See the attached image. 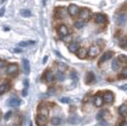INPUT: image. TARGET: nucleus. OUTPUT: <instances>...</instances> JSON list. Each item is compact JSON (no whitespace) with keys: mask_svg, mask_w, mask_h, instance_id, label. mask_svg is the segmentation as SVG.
Instances as JSON below:
<instances>
[{"mask_svg":"<svg viewBox=\"0 0 127 126\" xmlns=\"http://www.w3.org/2000/svg\"><path fill=\"white\" fill-rule=\"evenodd\" d=\"M80 8L77 5H74V4H70L68 6V9H67V12L70 16H76L77 14L80 13Z\"/></svg>","mask_w":127,"mask_h":126,"instance_id":"obj_1","label":"nucleus"},{"mask_svg":"<svg viewBox=\"0 0 127 126\" xmlns=\"http://www.w3.org/2000/svg\"><path fill=\"white\" fill-rule=\"evenodd\" d=\"M57 32L58 34L61 37H65L67 36L69 34V31H68V28L65 26V25H60V26L57 28Z\"/></svg>","mask_w":127,"mask_h":126,"instance_id":"obj_2","label":"nucleus"},{"mask_svg":"<svg viewBox=\"0 0 127 126\" xmlns=\"http://www.w3.org/2000/svg\"><path fill=\"white\" fill-rule=\"evenodd\" d=\"M101 52V47L99 46H92V47H89L88 49V55L90 57H96L97 55H99Z\"/></svg>","mask_w":127,"mask_h":126,"instance_id":"obj_3","label":"nucleus"},{"mask_svg":"<svg viewBox=\"0 0 127 126\" xmlns=\"http://www.w3.org/2000/svg\"><path fill=\"white\" fill-rule=\"evenodd\" d=\"M93 17H94V21L97 24H104L106 22V16L102 13H95Z\"/></svg>","mask_w":127,"mask_h":126,"instance_id":"obj_4","label":"nucleus"},{"mask_svg":"<svg viewBox=\"0 0 127 126\" xmlns=\"http://www.w3.org/2000/svg\"><path fill=\"white\" fill-rule=\"evenodd\" d=\"M67 11H65L64 8H58L57 10H56V14L55 16L58 18V19H64L66 15H67Z\"/></svg>","mask_w":127,"mask_h":126,"instance_id":"obj_5","label":"nucleus"},{"mask_svg":"<svg viewBox=\"0 0 127 126\" xmlns=\"http://www.w3.org/2000/svg\"><path fill=\"white\" fill-rule=\"evenodd\" d=\"M127 22V16L124 13H120L117 17V23L119 26H125Z\"/></svg>","mask_w":127,"mask_h":126,"instance_id":"obj_6","label":"nucleus"},{"mask_svg":"<svg viewBox=\"0 0 127 126\" xmlns=\"http://www.w3.org/2000/svg\"><path fill=\"white\" fill-rule=\"evenodd\" d=\"M18 71V65L16 63H11L8 65L7 67V73L9 75H13V74H16Z\"/></svg>","mask_w":127,"mask_h":126,"instance_id":"obj_7","label":"nucleus"},{"mask_svg":"<svg viewBox=\"0 0 127 126\" xmlns=\"http://www.w3.org/2000/svg\"><path fill=\"white\" fill-rule=\"evenodd\" d=\"M80 18L82 19V20H88L90 17V11L88 9H82L81 11H80Z\"/></svg>","mask_w":127,"mask_h":126,"instance_id":"obj_8","label":"nucleus"},{"mask_svg":"<svg viewBox=\"0 0 127 126\" xmlns=\"http://www.w3.org/2000/svg\"><path fill=\"white\" fill-rule=\"evenodd\" d=\"M47 122H48V119H47V117H45V116H42V115H39L36 117V123H37L39 126H44L47 124Z\"/></svg>","mask_w":127,"mask_h":126,"instance_id":"obj_9","label":"nucleus"},{"mask_svg":"<svg viewBox=\"0 0 127 126\" xmlns=\"http://www.w3.org/2000/svg\"><path fill=\"white\" fill-rule=\"evenodd\" d=\"M20 104H21V100H19L18 98H15V97L11 98V100L8 101V105L11 106V107H17Z\"/></svg>","mask_w":127,"mask_h":126,"instance_id":"obj_10","label":"nucleus"},{"mask_svg":"<svg viewBox=\"0 0 127 126\" xmlns=\"http://www.w3.org/2000/svg\"><path fill=\"white\" fill-rule=\"evenodd\" d=\"M114 55V53L112 52V51H106L102 54V56H101L100 58V63H103V62H106L107 60H109V59H111L112 56Z\"/></svg>","mask_w":127,"mask_h":126,"instance_id":"obj_11","label":"nucleus"},{"mask_svg":"<svg viewBox=\"0 0 127 126\" xmlns=\"http://www.w3.org/2000/svg\"><path fill=\"white\" fill-rule=\"evenodd\" d=\"M22 64H23V70L26 75H29L30 74V71H31V65H30V62L27 60V59H23L22 61Z\"/></svg>","mask_w":127,"mask_h":126,"instance_id":"obj_12","label":"nucleus"},{"mask_svg":"<svg viewBox=\"0 0 127 126\" xmlns=\"http://www.w3.org/2000/svg\"><path fill=\"white\" fill-rule=\"evenodd\" d=\"M103 100L107 102V103H112L113 102V100H114V95L112 92H106L104 96H103Z\"/></svg>","mask_w":127,"mask_h":126,"instance_id":"obj_13","label":"nucleus"},{"mask_svg":"<svg viewBox=\"0 0 127 126\" xmlns=\"http://www.w3.org/2000/svg\"><path fill=\"white\" fill-rule=\"evenodd\" d=\"M67 122H68L69 124H79L80 122H81V119H80V117L78 116H71V117H69L68 119H67Z\"/></svg>","mask_w":127,"mask_h":126,"instance_id":"obj_14","label":"nucleus"},{"mask_svg":"<svg viewBox=\"0 0 127 126\" xmlns=\"http://www.w3.org/2000/svg\"><path fill=\"white\" fill-rule=\"evenodd\" d=\"M87 54H88V50L86 48H85V47H80V49L78 50V52H77V56L80 59H85Z\"/></svg>","mask_w":127,"mask_h":126,"instance_id":"obj_15","label":"nucleus"},{"mask_svg":"<svg viewBox=\"0 0 127 126\" xmlns=\"http://www.w3.org/2000/svg\"><path fill=\"white\" fill-rule=\"evenodd\" d=\"M119 114L123 117V118H126L127 117V104L126 103H123L119 107Z\"/></svg>","mask_w":127,"mask_h":126,"instance_id":"obj_16","label":"nucleus"},{"mask_svg":"<svg viewBox=\"0 0 127 126\" xmlns=\"http://www.w3.org/2000/svg\"><path fill=\"white\" fill-rule=\"evenodd\" d=\"M68 49H69V51H70V52L77 53L78 52V50L80 49L79 44H78V43H76V42L71 43V44L68 46Z\"/></svg>","mask_w":127,"mask_h":126,"instance_id":"obj_17","label":"nucleus"},{"mask_svg":"<svg viewBox=\"0 0 127 126\" xmlns=\"http://www.w3.org/2000/svg\"><path fill=\"white\" fill-rule=\"evenodd\" d=\"M95 81V76L93 72H87L86 73V76H85V83L86 84H91Z\"/></svg>","mask_w":127,"mask_h":126,"instance_id":"obj_18","label":"nucleus"},{"mask_svg":"<svg viewBox=\"0 0 127 126\" xmlns=\"http://www.w3.org/2000/svg\"><path fill=\"white\" fill-rule=\"evenodd\" d=\"M55 78V76H54V74H53L52 71H47L46 74H45V80L48 82V83H51L53 80Z\"/></svg>","mask_w":127,"mask_h":126,"instance_id":"obj_19","label":"nucleus"},{"mask_svg":"<svg viewBox=\"0 0 127 126\" xmlns=\"http://www.w3.org/2000/svg\"><path fill=\"white\" fill-rule=\"evenodd\" d=\"M102 103H103V98L101 96H96L94 98V104L98 107H100L102 105Z\"/></svg>","mask_w":127,"mask_h":126,"instance_id":"obj_20","label":"nucleus"},{"mask_svg":"<svg viewBox=\"0 0 127 126\" xmlns=\"http://www.w3.org/2000/svg\"><path fill=\"white\" fill-rule=\"evenodd\" d=\"M66 69H67V66H66V64L64 63H58V70L59 72H62L64 73V71H66Z\"/></svg>","mask_w":127,"mask_h":126,"instance_id":"obj_21","label":"nucleus"},{"mask_svg":"<svg viewBox=\"0 0 127 126\" xmlns=\"http://www.w3.org/2000/svg\"><path fill=\"white\" fill-rule=\"evenodd\" d=\"M120 68V63H119V61L115 59L113 62H112V69L114 70V71H118Z\"/></svg>","mask_w":127,"mask_h":126,"instance_id":"obj_22","label":"nucleus"},{"mask_svg":"<svg viewBox=\"0 0 127 126\" xmlns=\"http://www.w3.org/2000/svg\"><path fill=\"white\" fill-rule=\"evenodd\" d=\"M8 88H9V85H8L7 84H1V85H0V96L4 94L6 91L8 90Z\"/></svg>","mask_w":127,"mask_h":126,"instance_id":"obj_23","label":"nucleus"},{"mask_svg":"<svg viewBox=\"0 0 127 126\" xmlns=\"http://www.w3.org/2000/svg\"><path fill=\"white\" fill-rule=\"evenodd\" d=\"M39 115L48 117V109L47 107H40V114Z\"/></svg>","mask_w":127,"mask_h":126,"instance_id":"obj_24","label":"nucleus"},{"mask_svg":"<svg viewBox=\"0 0 127 126\" xmlns=\"http://www.w3.org/2000/svg\"><path fill=\"white\" fill-rule=\"evenodd\" d=\"M119 77H120L121 79H126L127 78V66L122 69L121 74L119 75Z\"/></svg>","mask_w":127,"mask_h":126,"instance_id":"obj_25","label":"nucleus"},{"mask_svg":"<svg viewBox=\"0 0 127 126\" xmlns=\"http://www.w3.org/2000/svg\"><path fill=\"white\" fill-rule=\"evenodd\" d=\"M55 78L58 80L59 82H63V81H64V73H62V72H58V73H56V75H55Z\"/></svg>","mask_w":127,"mask_h":126,"instance_id":"obj_26","label":"nucleus"},{"mask_svg":"<svg viewBox=\"0 0 127 126\" xmlns=\"http://www.w3.org/2000/svg\"><path fill=\"white\" fill-rule=\"evenodd\" d=\"M118 61H120V62H122L123 63H127V56L126 55H123V54H121L118 57Z\"/></svg>","mask_w":127,"mask_h":126,"instance_id":"obj_27","label":"nucleus"},{"mask_svg":"<svg viewBox=\"0 0 127 126\" xmlns=\"http://www.w3.org/2000/svg\"><path fill=\"white\" fill-rule=\"evenodd\" d=\"M60 123H61V119H60V118L55 117V118H52V119H51V124H52V125H59Z\"/></svg>","mask_w":127,"mask_h":126,"instance_id":"obj_28","label":"nucleus"},{"mask_svg":"<svg viewBox=\"0 0 127 126\" xmlns=\"http://www.w3.org/2000/svg\"><path fill=\"white\" fill-rule=\"evenodd\" d=\"M21 14L24 17H30V16L32 15V12H31V11H29V10H22Z\"/></svg>","mask_w":127,"mask_h":126,"instance_id":"obj_29","label":"nucleus"},{"mask_svg":"<svg viewBox=\"0 0 127 126\" xmlns=\"http://www.w3.org/2000/svg\"><path fill=\"white\" fill-rule=\"evenodd\" d=\"M34 41H29V42H21L19 43V46L20 47H28V46H30V45H33L34 44Z\"/></svg>","mask_w":127,"mask_h":126,"instance_id":"obj_30","label":"nucleus"},{"mask_svg":"<svg viewBox=\"0 0 127 126\" xmlns=\"http://www.w3.org/2000/svg\"><path fill=\"white\" fill-rule=\"evenodd\" d=\"M74 26H75V28H77V29H82L83 27L85 26V23L83 21H77V22H75Z\"/></svg>","mask_w":127,"mask_h":126,"instance_id":"obj_31","label":"nucleus"},{"mask_svg":"<svg viewBox=\"0 0 127 126\" xmlns=\"http://www.w3.org/2000/svg\"><path fill=\"white\" fill-rule=\"evenodd\" d=\"M11 114H12V113H11V111H9V112H8V113H7V114L5 115L4 119H5L6 121H8V120H9V119H10V118L11 117Z\"/></svg>","mask_w":127,"mask_h":126,"instance_id":"obj_32","label":"nucleus"},{"mask_svg":"<svg viewBox=\"0 0 127 126\" xmlns=\"http://www.w3.org/2000/svg\"><path fill=\"white\" fill-rule=\"evenodd\" d=\"M60 101L63 102V103H67V102H69V99L68 98H61Z\"/></svg>","mask_w":127,"mask_h":126,"instance_id":"obj_33","label":"nucleus"},{"mask_svg":"<svg viewBox=\"0 0 127 126\" xmlns=\"http://www.w3.org/2000/svg\"><path fill=\"white\" fill-rule=\"evenodd\" d=\"M64 40L65 42H70V41L72 40V37H71V35H69V37L65 36V37H64Z\"/></svg>","mask_w":127,"mask_h":126,"instance_id":"obj_34","label":"nucleus"},{"mask_svg":"<svg viewBox=\"0 0 127 126\" xmlns=\"http://www.w3.org/2000/svg\"><path fill=\"white\" fill-rule=\"evenodd\" d=\"M70 76H71V78L74 80V81H77V80H78V77H77V75H76V73H75V72H72Z\"/></svg>","mask_w":127,"mask_h":126,"instance_id":"obj_35","label":"nucleus"},{"mask_svg":"<svg viewBox=\"0 0 127 126\" xmlns=\"http://www.w3.org/2000/svg\"><path fill=\"white\" fill-rule=\"evenodd\" d=\"M4 13H5V8L3 7V8L0 9V16H3L4 15Z\"/></svg>","mask_w":127,"mask_h":126,"instance_id":"obj_36","label":"nucleus"},{"mask_svg":"<svg viewBox=\"0 0 127 126\" xmlns=\"http://www.w3.org/2000/svg\"><path fill=\"white\" fill-rule=\"evenodd\" d=\"M6 65V63L4 61H0V68H3Z\"/></svg>","mask_w":127,"mask_h":126,"instance_id":"obj_37","label":"nucleus"},{"mask_svg":"<svg viewBox=\"0 0 127 126\" xmlns=\"http://www.w3.org/2000/svg\"><path fill=\"white\" fill-rule=\"evenodd\" d=\"M121 89L125 90V91H126V90H127V84H123V85H122V86H121Z\"/></svg>","mask_w":127,"mask_h":126,"instance_id":"obj_38","label":"nucleus"},{"mask_svg":"<svg viewBox=\"0 0 127 126\" xmlns=\"http://www.w3.org/2000/svg\"><path fill=\"white\" fill-rule=\"evenodd\" d=\"M22 95H23L24 97H26L27 96V88H25V89L22 91Z\"/></svg>","mask_w":127,"mask_h":126,"instance_id":"obj_39","label":"nucleus"},{"mask_svg":"<svg viewBox=\"0 0 127 126\" xmlns=\"http://www.w3.org/2000/svg\"><path fill=\"white\" fill-rule=\"evenodd\" d=\"M121 126H127V122L126 121H122L121 123Z\"/></svg>","mask_w":127,"mask_h":126,"instance_id":"obj_40","label":"nucleus"},{"mask_svg":"<svg viewBox=\"0 0 127 126\" xmlns=\"http://www.w3.org/2000/svg\"><path fill=\"white\" fill-rule=\"evenodd\" d=\"M47 61H48V56H46V57L44 58V60H43V63H45L46 62H47Z\"/></svg>","mask_w":127,"mask_h":126,"instance_id":"obj_41","label":"nucleus"},{"mask_svg":"<svg viewBox=\"0 0 127 126\" xmlns=\"http://www.w3.org/2000/svg\"><path fill=\"white\" fill-rule=\"evenodd\" d=\"M95 126H103V124H97V125Z\"/></svg>","mask_w":127,"mask_h":126,"instance_id":"obj_42","label":"nucleus"},{"mask_svg":"<svg viewBox=\"0 0 127 126\" xmlns=\"http://www.w3.org/2000/svg\"><path fill=\"white\" fill-rule=\"evenodd\" d=\"M5 1H6V0H1V2H2V3H4Z\"/></svg>","mask_w":127,"mask_h":126,"instance_id":"obj_43","label":"nucleus"},{"mask_svg":"<svg viewBox=\"0 0 127 126\" xmlns=\"http://www.w3.org/2000/svg\"><path fill=\"white\" fill-rule=\"evenodd\" d=\"M1 115H2V112H1V110H0V117H1Z\"/></svg>","mask_w":127,"mask_h":126,"instance_id":"obj_44","label":"nucleus"},{"mask_svg":"<svg viewBox=\"0 0 127 126\" xmlns=\"http://www.w3.org/2000/svg\"><path fill=\"white\" fill-rule=\"evenodd\" d=\"M29 126H32V122H31V123H30V125Z\"/></svg>","mask_w":127,"mask_h":126,"instance_id":"obj_45","label":"nucleus"}]
</instances>
